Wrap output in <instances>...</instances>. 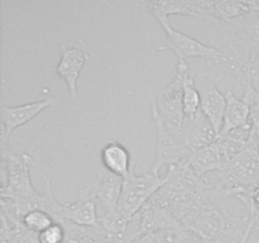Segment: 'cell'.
Segmentation results:
<instances>
[{
    "label": "cell",
    "mask_w": 259,
    "mask_h": 243,
    "mask_svg": "<svg viewBox=\"0 0 259 243\" xmlns=\"http://www.w3.org/2000/svg\"><path fill=\"white\" fill-rule=\"evenodd\" d=\"M230 159L232 157L228 153L224 144L220 141H217L209 146L192 151L187 161L195 174L204 179L210 172L222 171Z\"/></svg>",
    "instance_id": "4fadbf2b"
},
{
    "label": "cell",
    "mask_w": 259,
    "mask_h": 243,
    "mask_svg": "<svg viewBox=\"0 0 259 243\" xmlns=\"http://www.w3.org/2000/svg\"><path fill=\"white\" fill-rule=\"evenodd\" d=\"M218 141V134L211 122L201 110L192 118H187L185 128V143L190 151L202 148Z\"/></svg>",
    "instance_id": "e0dca14e"
},
{
    "label": "cell",
    "mask_w": 259,
    "mask_h": 243,
    "mask_svg": "<svg viewBox=\"0 0 259 243\" xmlns=\"http://www.w3.org/2000/svg\"><path fill=\"white\" fill-rule=\"evenodd\" d=\"M227 197H235L244 207L252 202V194L259 186V148L248 146L235 154L227 166L215 175Z\"/></svg>",
    "instance_id": "7a4b0ae2"
},
{
    "label": "cell",
    "mask_w": 259,
    "mask_h": 243,
    "mask_svg": "<svg viewBox=\"0 0 259 243\" xmlns=\"http://www.w3.org/2000/svg\"><path fill=\"white\" fill-rule=\"evenodd\" d=\"M2 162L7 166L8 180L2 187V199H8L14 204L20 218L32 210L40 209L42 197L35 191L30 180V167L33 157L27 152L23 153H2Z\"/></svg>",
    "instance_id": "3957f363"
},
{
    "label": "cell",
    "mask_w": 259,
    "mask_h": 243,
    "mask_svg": "<svg viewBox=\"0 0 259 243\" xmlns=\"http://www.w3.org/2000/svg\"><path fill=\"white\" fill-rule=\"evenodd\" d=\"M137 220H138V228H137L134 238L148 234V233L177 230L182 228L181 223L168 210L159 207L158 204H154L151 200L139 212Z\"/></svg>",
    "instance_id": "5bb4252c"
},
{
    "label": "cell",
    "mask_w": 259,
    "mask_h": 243,
    "mask_svg": "<svg viewBox=\"0 0 259 243\" xmlns=\"http://www.w3.org/2000/svg\"><path fill=\"white\" fill-rule=\"evenodd\" d=\"M61 103V98L51 96L45 100L33 101L18 106H2V134H0V147L2 153H7V144L12 137L13 132L19 127L24 126L28 122L34 119L38 114L46 109L53 108Z\"/></svg>",
    "instance_id": "9c48e42d"
},
{
    "label": "cell",
    "mask_w": 259,
    "mask_h": 243,
    "mask_svg": "<svg viewBox=\"0 0 259 243\" xmlns=\"http://www.w3.org/2000/svg\"><path fill=\"white\" fill-rule=\"evenodd\" d=\"M184 111L187 118H192L201 106V96L196 86V80L189 72L185 73L184 77Z\"/></svg>",
    "instance_id": "44dd1931"
},
{
    "label": "cell",
    "mask_w": 259,
    "mask_h": 243,
    "mask_svg": "<svg viewBox=\"0 0 259 243\" xmlns=\"http://www.w3.org/2000/svg\"><path fill=\"white\" fill-rule=\"evenodd\" d=\"M164 182V176H159V174L153 171L136 175L133 165L129 174L123 179V189L116 208L118 217L126 224L134 222L139 212L163 186Z\"/></svg>",
    "instance_id": "5b68a950"
},
{
    "label": "cell",
    "mask_w": 259,
    "mask_h": 243,
    "mask_svg": "<svg viewBox=\"0 0 259 243\" xmlns=\"http://www.w3.org/2000/svg\"><path fill=\"white\" fill-rule=\"evenodd\" d=\"M39 243H65L66 230L61 223H53L50 228L38 234Z\"/></svg>",
    "instance_id": "603a6c76"
},
{
    "label": "cell",
    "mask_w": 259,
    "mask_h": 243,
    "mask_svg": "<svg viewBox=\"0 0 259 243\" xmlns=\"http://www.w3.org/2000/svg\"><path fill=\"white\" fill-rule=\"evenodd\" d=\"M23 224L25 225V228H28L29 230H32L33 233H42L43 230H46L47 228H50L51 225L55 223L53 218L48 214L45 210H32V212L27 213L24 217L22 218Z\"/></svg>",
    "instance_id": "7402d4cb"
},
{
    "label": "cell",
    "mask_w": 259,
    "mask_h": 243,
    "mask_svg": "<svg viewBox=\"0 0 259 243\" xmlns=\"http://www.w3.org/2000/svg\"><path fill=\"white\" fill-rule=\"evenodd\" d=\"M101 162L106 171L116 175V176L125 177L133 167L132 156L125 146L116 141H110L101 149Z\"/></svg>",
    "instance_id": "ac0fdd59"
},
{
    "label": "cell",
    "mask_w": 259,
    "mask_h": 243,
    "mask_svg": "<svg viewBox=\"0 0 259 243\" xmlns=\"http://www.w3.org/2000/svg\"><path fill=\"white\" fill-rule=\"evenodd\" d=\"M2 243H8V242H5V240H2Z\"/></svg>",
    "instance_id": "484cf974"
},
{
    "label": "cell",
    "mask_w": 259,
    "mask_h": 243,
    "mask_svg": "<svg viewBox=\"0 0 259 243\" xmlns=\"http://www.w3.org/2000/svg\"><path fill=\"white\" fill-rule=\"evenodd\" d=\"M96 184L98 204L101 205L105 214L115 213L123 189V177L116 176L109 171H104L100 174V180Z\"/></svg>",
    "instance_id": "d6986e66"
},
{
    "label": "cell",
    "mask_w": 259,
    "mask_h": 243,
    "mask_svg": "<svg viewBox=\"0 0 259 243\" xmlns=\"http://www.w3.org/2000/svg\"><path fill=\"white\" fill-rule=\"evenodd\" d=\"M243 100L248 104L250 109V115L259 113V91L253 88L250 81L245 78V89L244 95H243Z\"/></svg>",
    "instance_id": "cb8c5ba5"
},
{
    "label": "cell",
    "mask_w": 259,
    "mask_h": 243,
    "mask_svg": "<svg viewBox=\"0 0 259 243\" xmlns=\"http://www.w3.org/2000/svg\"><path fill=\"white\" fill-rule=\"evenodd\" d=\"M218 27L229 46V55L245 65L249 58L259 56V12L230 22H220Z\"/></svg>",
    "instance_id": "52a82bcc"
},
{
    "label": "cell",
    "mask_w": 259,
    "mask_h": 243,
    "mask_svg": "<svg viewBox=\"0 0 259 243\" xmlns=\"http://www.w3.org/2000/svg\"><path fill=\"white\" fill-rule=\"evenodd\" d=\"M196 86L201 96V106L200 110L206 115V118L211 122L218 138L222 132L224 124V114L227 108V99L217 88V81L212 78L210 72H205L201 68V72L196 78Z\"/></svg>",
    "instance_id": "8fae6325"
},
{
    "label": "cell",
    "mask_w": 259,
    "mask_h": 243,
    "mask_svg": "<svg viewBox=\"0 0 259 243\" xmlns=\"http://www.w3.org/2000/svg\"><path fill=\"white\" fill-rule=\"evenodd\" d=\"M186 72H189V63L186 61H179L174 80L161 89L154 99L166 128L185 147H187L185 143L187 116L185 115L182 96H184V77Z\"/></svg>",
    "instance_id": "8992f818"
},
{
    "label": "cell",
    "mask_w": 259,
    "mask_h": 243,
    "mask_svg": "<svg viewBox=\"0 0 259 243\" xmlns=\"http://www.w3.org/2000/svg\"><path fill=\"white\" fill-rule=\"evenodd\" d=\"M225 99H227V108L224 114V124L218 139L224 138L233 129L245 126L250 122V109L243 99L237 98L233 91H228L225 94Z\"/></svg>",
    "instance_id": "ffe728a7"
},
{
    "label": "cell",
    "mask_w": 259,
    "mask_h": 243,
    "mask_svg": "<svg viewBox=\"0 0 259 243\" xmlns=\"http://www.w3.org/2000/svg\"><path fill=\"white\" fill-rule=\"evenodd\" d=\"M207 14L214 19V24L230 22L244 15L259 12V2L253 0H229V2H200Z\"/></svg>",
    "instance_id": "2e32d148"
},
{
    "label": "cell",
    "mask_w": 259,
    "mask_h": 243,
    "mask_svg": "<svg viewBox=\"0 0 259 243\" xmlns=\"http://www.w3.org/2000/svg\"><path fill=\"white\" fill-rule=\"evenodd\" d=\"M164 29L167 37V46L159 47V51L172 50L179 57V61H186L189 57H199L205 60H212L214 62L225 58L227 53L218 50L217 47L207 46L185 33L174 29L169 24L168 18H156Z\"/></svg>",
    "instance_id": "ba28073f"
},
{
    "label": "cell",
    "mask_w": 259,
    "mask_h": 243,
    "mask_svg": "<svg viewBox=\"0 0 259 243\" xmlns=\"http://www.w3.org/2000/svg\"><path fill=\"white\" fill-rule=\"evenodd\" d=\"M143 9L149 12L156 18H169V15H187V17L199 18L214 23V19L202 8L199 2H186V0H172V2H144L141 3Z\"/></svg>",
    "instance_id": "9a60e30c"
},
{
    "label": "cell",
    "mask_w": 259,
    "mask_h": 243,
    "mask_svg": "<svg viewBox=\"0 0 259 243\" xmlns=\"http://www.w3.org/2000/svg\"><path fill=\"white\" fill-rule=\"evenodd\" d=\"M164 179L166 182L151 201L168 210L181 223L206 199L209 191L207 176L204 179L197 176L186 159L168 166Z\"/></svg>",
    "instance_id": "6da1fadb"
},
{
    "label": "cell",
    "mask_w": 259,
    "mask_h": 243,
    "mask_svg": "<svg viewBox=\"0 0 259 243\" xmlns=\"http://www.w3.org/2000/svg\"><path fill=\"white\" fill-rule=\"evenodd\" d=\"M43 175L46 181L45 189L40 191L42 207L40 210L47 212L55 222H70L82 227H94L99 224V218L96 214L98 205V184L89 185L78 192L77 200L75 202H60L52 192V185L50 179Z\"/></svg>",
    "instance_id": "277c9868"
},
{
    "label": "cell",
    "mask_w": 259,
    "mask_h": 243,
    "mask_svg": "<svg viewBox=\"0 0 259 243\" xmlns=\"http://www.w3.org/2000/svg\"><path fill=\"white\" fill-rule=\"evenodd\" d=\"M169 243H206L201 237H199L197 234H195L194 232L189 229H181L172 230L171 239Z\"/></svg>",
    "instance_id": "d4e9b609"
},
{
    "label": "cell",
    "mask_w": 259,
    "mask_h": 243,
    "mask_svg": "<svg viewBox=\"0 0 259 243\" xmlns=\"http://www.w3.org/2000/svg\"><path fill=\"white\" fill-rule=\"evenodd\" d=\"M152 106V116L156 123L157 132V149H156V158H154L153 165H152L151 171L159 174V169L164 165L172 166L177 165L182 161H186L189 158L190 151L187 147L180 143L174 136L168 132V129L164 126L162 116L159 114L158 108H157L156 100L151 101Z\"/></svg>",
    "instance_id": "30bf717a"
},
{
    "label": "cell",
    "mask_w": 259,
    "mask_h": 243,
    "mask_svg": "<svg viewBox=\"0 0 259 243\" xmlns=\"http://www.w3.org/2000/svg\"><path fill=\"white\" fill-rule=\"evenodd\" d=\"M61 58L56 67V72L67 85L70 98L72 103L77 101V81L83 66L88 62L90 56L86 52L82 39L73 47L61 46Z\"/></svg>",
    "instance_id": "7c38bea8"
}]
</instances>
